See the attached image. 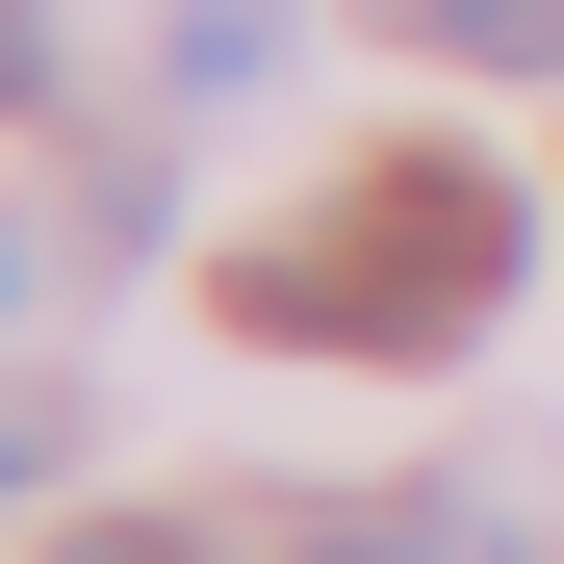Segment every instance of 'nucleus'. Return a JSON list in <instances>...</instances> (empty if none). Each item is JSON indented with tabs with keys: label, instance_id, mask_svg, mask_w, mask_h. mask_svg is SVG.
<instances>
[{
	"label": "nucleus",
	"instance_id": "nucleus-2",
	"mask_svg": "<svg viewBox=\"0 0 564 564\" xmlns=\"http://www.w3.org/2000/svg\"><path fill=\"white\" fill-rule=\"evenodd\" d=\"M411 52H462V77H564V0H386Z\"/></svg>",
	"mask_w": 564,
	"mask_h": 564
},
{
	"label": "nucleus",
	"instance_id": "nucleus-4",
	"mask_svg": "<svg viewBox=\"0 0 564 564\" xmlns=\"http://www.w3.org/2000/svg\"><path fill=\"white\" fill-rule=\"evenodd\" d=\"M0 104H52V0H0Z\"/></svg>",
	"mask_w": 564,
	"mask_h": 564
},
{
	"label": "nucleus",
	"instance_id": "nucleus-1",
	"mask_svg": "<svg viewBox=\"0 0 564 564\" xmlns=\"http://www.w3.org/2000/svg\"><path fill=\"white\" fill-rule=\"evenodd\" d=\"M488 308H513V180L488 154H359L334 206H282L231 257V334H282V359H436Z\"/></svg>",
	"mask_w": 564,
	"mask_h": 564
},
{
	"label": "nucleus",
	"instance_id": "nucleus-5",
	"mask_svg": "<svg viewBox=\"0 0 564 564\" xmlns=\"http://www.w3.org/2000/svg\"><path fill=\"white\" fill-rule=\"evenodd\" d=\"M52 564H180V513H104V539H52Z\"/></svg>",
	"mask_w": 564,
	"mask_h": 564
},
{
	"label": "nucleus",
	"instance_id": "nucleus-3",
	"mask_svg": "<svg viewBox=\"0 0 564 564\" xmlns=\"http://www.w3.org/2000/svg\"><path fill=\"white\" fill-rule=\"evenodd\" d=\"M308 564H488V513H308Z\"/></svg>",
	"mask_w": 564,
	"mask_h": 564
}]
</instances>
